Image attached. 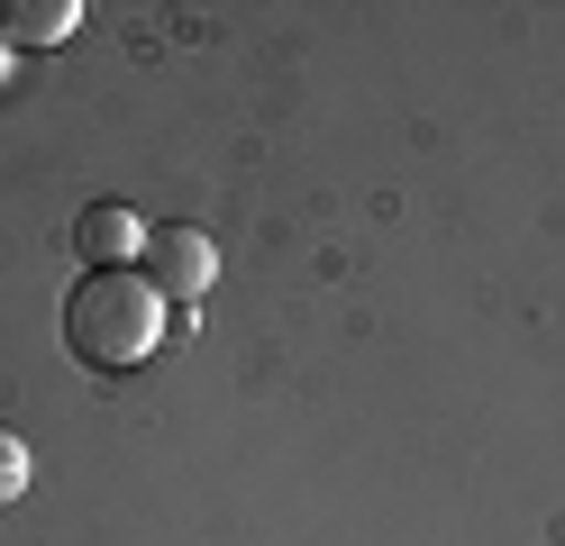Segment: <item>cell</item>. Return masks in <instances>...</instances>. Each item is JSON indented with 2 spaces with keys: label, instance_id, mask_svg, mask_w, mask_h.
Instances as JSON below:
<instances>
[{
  "label": "cell",
  "instance_id": "6da1fadb",
  "mask_svg": "<svg viewBox=\"0 0 565 546\" xmlns=\"http://www.w3.org/2000/svg\"><path fill=\"white\" fill-rule=\"evenodd\" d=\"M64 346H74L92 374H137L164 346V291L119 265V274H83L64 291Z\"/></svg>",
  "mask_w": 565,
  "mask_h": 546
},
{
  "label": "cell",
  "instance_id": "7a4b0ae2",
  "mask_svg": "<svg viewBox=\"0 0 565 546\" xmlns=\"http://www.w3.org/2000/svg\"><path fill=\"white\" fill-rule=\"evenodd\" d=\"M210 274H220V255H210L201 228H156L147 237V282L164 291V301H201Z\"/></svg>",
  "mask_w": 565,
  "mask_h": 546
},
{
  "label": "cell",
  "instance_id": "5b68a950",
  "mask_svg": "<svg viewBox=\"0 0 565 546\" xmlns=\"http://www.w3.org/2000/svg\"><path fill=\"white\" fill-rule=\"evenodd\" d=\"M28 473H38V456H28V437L0 419V510H10L19 492H28Z\"/></svg>",
  "mask_w": 565,
  "mask_h": 546
},
{
  "label": "cell",
  "instance_id": "3957f363",
  "mask_svg": "<svg viewBox=\"0 0 565 546\" xmlns=\"http://www.w3.org/2000/svg\"><path fill=\"white\" fill-rule=\"evenodd\" d=\"M147 237H156V228H147L137 210H119V201H92V210L74 218V246H83V265H92V274H119Z\"/></svg>",
  "mask_w": 565,
  "mask_h": 546
},
{
  "label": "cell",
  "instance_id": "277c9868",
  "mask_svg": "<svg viewBox=\"0 0 565 546\" xmlns=\"http://www.w3.org/2000/svg\"><path fill=\"white\" fill-rule=\"evenodd\" d=\"M74 0H10L0 10V36H19V46H55V36H74Z\"/></svg>",
  "mask_w": 565,
  "mask_h": 546
}]
</instances>
